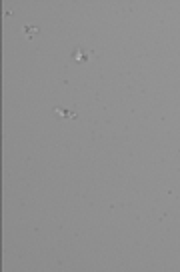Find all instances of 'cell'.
I'll list each match as a JSON object with an SVG mask.
<instances>
[{
	"instance_id": "obj_1",
	"label": "cell",
	"mask_w": 180,
	"mask_h": 272,
	"mask_svg": "<svg viewBox=\"0 0 180 272\" xmlns=\"http://www.w3.org/2000/svg\"><path fill=\"white\" fill-rule=\"evenodd\" d=\"M36 32H38V28H34V26H26V36H34V34H36Z\"/></svg>"
},
{
	"instance_id": "obj_2",
	"label": "cell",
	"mask_w": 180,
	"mask_h": 272,
	"mask_svg": "<svg viewBox=\"0 0 180 272\" xmlns=\"http://www.w3.org/2000/svg\"><path fill=\"white\" fill-rule=\"evenodd\" d=\"M58 114L66 116V118H72V116H74V114H72V112H68V110H58Z\"/></svg>"
},
{
	"instance_id": "obj_3",
	"label": "cell",
	"mask_w": 180,
	"mask_h": 272,
	"mask_svg": "<svg viewBox=\"0 0 180 272\" xmlns=\"http://www.w3.org/2000/svg\"><path fill=\"white\" fill-rule=\"evenodd\" d=\"M74 58H76V60H86V54H82V52H76V54H74Z\"/></svg>"
}]
</instances>
